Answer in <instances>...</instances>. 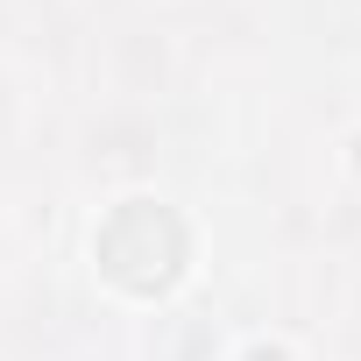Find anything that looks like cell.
Segmentation results:
<instances>
[]
</instances>
